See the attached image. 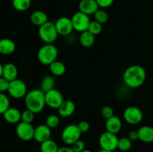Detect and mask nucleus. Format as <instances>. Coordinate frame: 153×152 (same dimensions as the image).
Listing matches in <instances>:
<instances>
[{
	"label": "nucleus",
	"instance_id": "1",
	"mask_svg": "<svg viewBox=\"0 0 153 152\" xmlns=\"http://www.w3.org/2000/svg\"><path fill=\"white\" fill-rule=\"evenodd\" d=\"M145 69L140 65H132L128 67L123 73V81L128 87L137 88L142 86L146 80Z\"/></svg>",
	"mask_w": 153,
	"mask_h": 152
},
{
	"label": "nucleus",
	"instance_id": "2",
	"mask_svg": "<svg viewBox=\"0 0 153 152\" xmlns=\"http://www.w3.org/2000/svg\"><path fill=\"white\" fill-rule=\"evenodd\" d=\"M25 104L26 109L34 113H39L46 105L45 92L41 89H33L27 92L25 96Z\"/></svg>",
	"mask_w": 153,
	"mask_h": 152
},
{
	"label": "nucleus",
	"instance_id": "3",
	"mask_svg": "<svg viewBox=\"0 0 153 152\" xmlns=\"http://www.w3.org/2000/svg\"><path fill=\"white\" fill-rule=\"evenodd\" d=\"M58 49L53 44H46L40 48L37 52V59L40 63L49 66L58 58Z\"/></svg>",
	"mask_w": 153,
	"mask_h": 152
},
{
	"label": "nucleus",
	"instance_id": "4",
	"mask_svg": "<svg viewBox=\"0 0 153 152\" xmlns=\"http://www.w3.org/2000/svg\"><path fill=\"white\" fill-rule=\"evenodd\" d=\"M38 35L40 40L46 44H52L59 35L55 28V23L48 21L43 25L39 27Z\"/></svg>",
	"mask_w": 153,
	"mask_h": 152
},
{
	"label": "nucleus",
	"instance_id": "5",
	"mask_svg": "<svg viewBox=\"0 0 153 152\" xmlns=\"http://www.w3.org/2000/svg\"><path fill=\"white\" fill-rule=\"evenodd\" d=\"M82 134L77 125L70 124L64 128L61 133V139L66 145H72L73 143L80 139Z\"/></svg>",
	"mask_w": 153,
	"mask_h": 152
},
{
	"label": "nucleus",
	"instance_id": "6",
	"mask_svg": "<svg viewBox=\"0 0 153 152\" xmlns=\"http://www.w3.org/2000/svg\"><path fill=\"white\" fill-rule=\"evenodd\" d=\"M118 140L119 139L117 137V134L105 131L100 135L99 143L103 150L114 151L117 148Z\"/></svg>",
	"mask_w": 153,
	"mask_h": 152
},
{
	"label": "nucleus",
	"instance_id": "7",
	"mask_svg": "<svg viewBox=\"0 0 153 152\" xmlns=\"http://www.w3.org/2000/svg\"><path fill=\"white\" fill-rule=\"evenodd\" d=\"M71 20L74 30L81 33L88 31L91 22L89 16L81 11L75 13L72 16Z\"/></svg>",
	"mask_w": 153,
	"mask_h": 152
},
{
	"label": "nucleus",
	"instance_id": "8",
	"mask_svg": "<svg viewBox=\"0 0 153 152\" xmlns=\"http://www.w3.org/2000/svg\"><path fill=\"white\" fill-rule=\"evenodd\" d=\"M123 118L127 123L135 125L141 122L143 120V114L140 108L135 106H130L124 110Z\"/></svg>",
	"mask_w": 153,
	"mask_h": 152
},
{
	"label": "nucleus",
	"instance_id": "9",
	"mask_svg": "<svg viewBox=\"0 0 153 152\" xmlns=\"http://www.w3.org/2000/svg\"><path fill=\"white\" fill-rule=\"evenodd\" d=\"M9 95L13 98H22L27 94V86L25 82L19 79H16L10 82L8 88Z\"/></svg>",
	"mask_w": 153,
	"mask_h": 152
},
{
	"label": "nucleus",
	"instance_id": "10",
	"mask_svg": "<svg viewBox=\"0 0 153 152\" xmlns=\"http://www.w3.org/2000/svg\"><path fill=\"white\" fill-rule=\"evenodd\" d=\"M46 104L52 109H58L64 101V96L58 89H53L45 93Z\"/></svg>",
	"mask_w": 153,
	"mask_h": 152
},
{
	"label": "nucleus",
	"instance_id": "11",
	"mask_svg": "<svg viewBox=\"0 0 153 152\" xmlns=\"http://www.w3.org/2000/svg\"><path fill=\"white\" fill-rule=\"evenodd\" d=\"M16 133L17 137L21 140L29 141L34 139V128L31 124L20 122L16 126Z\"/></svg>",
	"mask_w": 153,
	"mask_h": 152
},
{
	"label": "nucleus",
	"instance_id": "12",
	"mask_svg": "<svg viewBox=\"0 0 153 152\" xmlns=\"http://www.w3.org/2000/svg\"><path fill=\"white\" fill-rule=\"evenodd\" d=\"M55 28L58 34L61 36H67L74 30L70 18L67 16H61L55 22Z\"/></svg>",
	"mask_w": 153,
	"mask_h": 152
},
{
	"label": "nucleus",
	"instance_id": "13",
	"mask_svg": "<svg viewBox=\"0 0 153 152\" xmlns=\"http://www.w3.org/2000/svg\"><path fill=\"white\" fill-rule=\"evenodd\" d=\"M51 128L47 125H40L34 128V139L39 143H42L46 140L49 139L51 137Z\"/></svg>",
	"mask_w": 153,
	"mask_h": 152
},
{
	"label": "nucleus",
	"instance_id": "14",
	"mask_svg": "<svg viewBox=\"0 0 153 152\" xmlns=\"http://www.w3.org/2000/svg\"><path fill=\"white\" fill-rule=\"evenodd\" d=\"M79 11L88 15H94L100 9L96 0H81L79 4Z\"/></svg>",
	"mask_w": 153,
	"mask_h": 152
},
{
	"label": "nucleus",
	"instance_id": "15",
	"mask_svg": "<svg viewBox=\"0 0 153 152\" xmlns=\"http://www.w3.org/2000/svg\"><path fill=\"white\" fill-rule=\"evenodd\" d=\"M106 131L117 134L120 131L122 128V122L119 117L113 116L112 117L106 119L105 122Z\"/></svg>",
	"mask_w": 153,
	"mask_h": 152
},
{
	"label": "nucleus",
	"instance_id": "16",
	"mask_svg": "<svg viewBox=\"0 0 153 152\" xmlns=\"http://www.w3.org/2000/svg\"><path fill=\"white\" fill-rule=\"evenodd\" d=\"M21 116H22V113L15 107H9L3 113V117L4 120L10 124L19 123L21 121Z\"/></svg>",
	"mask_w": 153,
	"mask_h": 152
},
{
	"label": "nucleus",
	"instance_id": "17",
	"mask_svg": "<svg viewBox=\"0 0 153 152\" xmlns=\"http://www.w3.org/2000/svg\"><path fill=\"white\" fill-rule=\"evenodd\" d=\"M138 139L145 143L153 142V128L148 125L140 127L137 131Z\"/></svg>",
	"mask_w": 153,
	"mask_h": 152
},
{
	"label": "nucleus",
	"instance_id": "18",
	"mask_svg": "<svg viewBox=\"0 0 153 152\" xmlns=\"http://www.w3.org/2000/svg\"><path fill=\"white\" fill-rule=\"evenodd\" d=\"M18 69L17 67L12 63H7L3 66L2 77L9 81L17 79Z\"/></svg>",
	"mask_w": 153,
	"mask_h": 152
},
{
	"label": "nucleus",
	"instance_id": "19",
	"mask_svg": "<svg viewBox=\"0 0 153 152\" xmlns=\"http://www.w3.org/2000/svg\"><path fill=\"white\" fill-rule=\"evenodd\" d=\"M58 110V113L61 117L67 118L74 113L76 110V105L71 100H64V101Z\"/></svg>",
	"mask_w": 153,
	"mask_h": 152
},
{
	"label": "nucleus",
	"instance_id": "20",
	"mask_svg": "<svg viewBox=\"0 0 153 152\" xmlns=\"http://www.w3.org/2000/svg\"><path fill=\"white\" fill-rule=\"evenodd\" d=\"M16 49V44L12 40L3 38L0 40V54L4 55H11Z\"/></svg>",
	"mask_w": 153,
	"mask_h": 152
},
{
	"label": "nucleus",
	"instance_id": "21",
	"mask_svg": "<svg viewBox=\"0 0 153 152\" xmlns=\"http://www.w3.org/2000/svg\"><path fill=\"white\" fill-rule=\"evenodd\" d=\"M30 20L33 25L39 27L49 21L48 20V15L42 10H36V11L33 12L30 16Z\"/></svg>",
	"mask_w": 153,
	"mask_h": 152
},
{
	"label": "nucleus",
	"instance_id": "22",
	"mask_svg": "<svg viewBox=\"0 0 153 152\" xmlns=\"http://www.w3.org/2000/svg\"><path fill=\"white\" fill-rule=\"evenodd\" d=\"M81 45L85 48L91 47L95 43V35L90 32L89 31H84L81 34L79 37Z\"/></svg>",
	"mask_w": 153,
	"mask_h": 152
},
{
	"label": "nucleus",
	"instance_id": "23",
	"mask_svg": "<svg viewBox=\"0 0 153 152\" xmlns=\"http://www.w3.org/2000/svg\"><path fill=\"white\" fill-rule=\"evenodd\" d=\"M49 70L53 75L61 76L65 73L66 66L61 61H55L49 66Z\"/></svg>",
	"mask_w": 153,
	"mask_h": 152
},
{
	"label": "nucleus",
	"instance_id": "24",
	"mask_svg": "<svg viewBox=\"0 0 153 152\" xmlns=\"http://www.w3.org/2000/svg\"><path fill=\"white\" fill-rule=\"evenodd\" d=\"M55 80L52 76L51 75H46L41 80L40 83V89L45 93L52 89H55Z\"/></svg>",
	"mask_w": 153,
	"mask_h": 152
},
{
	"label": "nucleus",
	"instance_id": "25",
	"mask_svg": "<svg viewBox=\"0 0 153 152\" xmlns=\"http://www.w3.org/2000/svg\"><path fill=\"white\" fill-rule=\"evenodd\" d=\"M58 145L54 140L48 139L43 142L40 143V151L41 152H58Z\"/></svg>",
	"mask_w": 153,
	"mask_h": 152
},
{
	"label": "nucleus",
	"instance_id": "26",
	"mask_svg": "<svg viewBox=\"0 0 153 152\" xmlns=\"http://www.w3.org/2000/svg\"><path fill=\"white\" fill-rule=\"evenodd\" d=\"M31 0H12V5L18 11H25L30 7Z\"/></svg>",
	"mask_w": 153,
	"mask_h": 152
},
{
	"label": "nucleus",
	"instance_id": "27",
	"mask_svg": "<svg viewBox=\"0 0 153 152\" xmlns=\"http://www.w3.org/2000/svg\"><path fill=\"white\" fill-rule=\"evenodd\" d=\"M132 143L131 140L128 139V137H122L118 140L117 148L121 151H128L131 149Z\"/></svg>",
	"mask_w": 153,
	"mask_h": 152
},
{
	"label": "nucleus",
	"instance_id": "28",
	"mask_svg": "<svg viewBox=\"0 0 153 152\" xmlns=\"http://www.w3.org/2000/svg\"><path fill=\"white\" fill-rule=\"evenodd\" d=\"M95 21L100 22L102 25L106 23L108 20V14L105 10L102 9H99L97 12L94 14Z\"/></svg>",
	"mask_w": 153,
	"mask_h": 152
},
{
	"label": "nucleus",
	"instance_id": "29",
	"mask_svg": "<svg viewBox=\"0 0 153 152\" xmlns=\"http://www.w3.org/2000/svg\"><path fill=\"white\" fill-rule=\"evenodd\" d=\"M10 107V100L4 93L0 92V114H2Z\"/></svg>",
	"mask_w": 153,
	"mask_h": 152
},
{
	"label": "nucleus",
	"instance_id": "30",
	"mask_svg": "<svg viewBox=\"0 0 153 152\" xmlns=\"http://www.w3.org/2000/svg\"><path fill=\"white\" fill-rule=\"evenodd\" d=\"M88 31L91 33H92L94 35H98L102 31V25L97 21H91L90 23Z\"/></svg>",
	"mask_w": 153,
	"mask_h": 152
},
{
	"label": "nucleus",
	"instance_id": "31",
	"mask_svg": "<svg viewBox=\"0 0 153 152\" xmlns=\"http://www.w3.org/2000/svg\"><path fill=\"white\" fill-rule=\"evenodd\" d=\"M60 119L58 116H56V115H50V116H49L46 118V125H47L49 128H50L51 129L58 127Z\"/></svg>",
	"mask_w": 153,
	"mask_h": 152
},
{
	"label": "nucleus",
	"instance_id": "32",
	"mask_svg": "<svg viewBox=\"0 0 153 152\" xmlns=\"http://www.w3.org/2000/svg\"><path fill=\"white\" fill-rule=\"evenodd\" d=\"M34 114H35V113H33L32 111L26 109V110H25L22 113V116H21V122H25V123L31 124V122L34 121Z\"/></svg>",
	"mask_w": 153,
	"mask_h": 152
},
{
	"label": "nucleus",
	"instance_id": "33",
	"mask_svg": "<svg viewBox=\"0 0 153 152\" xmlns=\"http://www.w3.org/2000/svg\"><path fill=\"white\" fill-rule=\"evenodd\" d=\"M101 114L103 118H105V119H109V118L112 117L114 115V110L110 106H105L102 108L101 110Z\"/></svg>",
	"mask_w": 153,
	"mask_h": 152
},
{
	"label": "nucleus",
	"instance_id": "34",
	"mask_svg": "<svg viewBox=\"0 0 153 152\" xmlns=\"http://www.w3.org/2000/svg\"><path fill=\"white\" fill-rule=\"evenodd\" d=\"M85 142L81 139H79L71 145V148L75 152H82V151L85 150Z\"/></svg>",
	"mask_w": 153,
	"mask_h": 152
},
{
	"label": "nucleus",
	"instance_id": "35",
	"mask_svg": "<svg viewBox=\"0 0 153 152\" xmlns=\"http://www.w3.org/2000/svg\"><path fill=\"white\" fill-rule=\"evenodd\" d=\"M10 81L4 77H0V92H4L8 90Z\"/></svg>",
	"mask_w": 153,
	"mask_h": 152
},
{
	"label": "nucleus",
	"instance_id": "36",
	"mask_svg": "<svg viewBox=\"0 0 153 152\" xmlns=\"http://www.w3.org/2000/svg\"><path fill=\"white\" fill-rule=\"evenodd\" d=\"M99 7L101 8H107L113 4L114 0H96Z\"/></svg>",
	"mask_w": 153,
	"mask_h": 152
},
{
	"label": "nucleus",
	"instance_id": "37",
	"mask_svg": "<svg viewBox=\"0 0 153 152\" xmlns=\"http://www.w3.org/2000/svg\"><path fill=\"white\" fill-rule=\"evenodd\" d=\"M77 125L82 133L88 132L90 129V124L87 121H81Z\"/></svg>",
	"mask_w": 153,
	"mask_h": 152
},
{
	"label": "nucleus",
	"instance_id": "38",
	"mask_svg": "<svg viewBox=\"0 0 153 152\" xmlns=\"http://www.w3.org/2000/svg\"><path fill=\"white\" fill-rule=\"evenodd\" d=\"M128 139H131V141H135V140L138 139V133L137 131H131L128 133Z\"/></svg>",
	"mask_w": 153,
	"mask_h": 152
},
{
	"label": "nucleus",
	"instance_id": "39",
	"mask_svg": "<svg viewBox=\"0 0 153 152\" xmlns=\"http://www.w3.org/2000/svg\"><path fill=\"white\" fill-rule=\"evenodd\" d=\"M58 152H75L71 147H61L59 148Z\"/></svg>",
	"mask_w": 153,
	"mask_h": 152
},
{
	"label": "nucleus",
	"instance_id": "40",
	"mask_svg": "<svg viewBox=\"0 0 153 152\" xmlns=\"http://www.w3.org/2000/svg\"><path fill=\"white\" fill-rule=\"evenodd\" d=\"M2 72H3V66L0 63V77H2Z\"/></svg>",
	"mask_w": 153,
	"mask_h": 152
},
{
	"label": "nucleus",
	"instance_id": "41",
	"mask_svg": "<svg viewBox=\"0 0 153 152\" xmlns=\"http://www.w3.org/2000/svg\"><path fill=\"white\" fill-rule=\"evenodd\" d=\"M97 152H114V151H106V150H103V149H101V150H100L99 151Z\"/></svg>",
	"mask_w": 153,
	"mask_h": 152
},
{
	"label": "nucleus",
	"instance_id": "42",
	"mask_svg": "<svg viewBox=\"0 0 153 152\" xmlns=\"http://www.w3.org/2000/svg\"><path fill=\"white\" fill-rule=\"evenodd\" d=\"M82 152H92V151H90V150H87V149H85V150L82 151Z\"/></svg>",
	"mask_w": 153,
	"mask_h": 152
}]
</instances>
